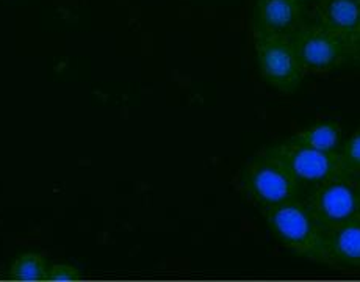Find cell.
<instances>
[{
	"mask_svg": "<svg viewBox=\"0 0 360 282\" xmlns=\"http://www.w3.org/2000/svg\"><path fill=\"white\" fill-rule=\"evenodd\" d=\"M240 182L245 195L263 209L296 201L302 193L301 184L285 165L265 153L245 165Z\"/></svg>",
	"mask_w": 360,
	"mask_h": 282,
	"instance_id": "6da1fadb",
	"label": "cell"
},
{
	"mask_svg": "<svg viewBox=\"0 0 360 282\" xmlns=\"http://www.w3.org/2000/svg\"><path fill=\"white\" fill-rule=\"evenodd\" d=\"M263 215L273 237L297 257L307 259L320 242L321 226L300 199L263 209Z\"/></svg>",
	"mask_w": 360,
	"mask_h": 282,
	"instance_id": "7a4b0ae2",
	"label": "cell"
},
{
	"mask_svg": "<svg viewBox=\"0 0 360 282\" xmlns=\"http://www.w3.org/2000/svg\"><path fill=\"white\" fill-rule=\"evenodd\" d=\"M292 173L301 187L314 188L323 182L345 176L340 150H320L285 140L265 149Z\"/></svg>",
	"mask_w": 360,
	"mask_h": 282,
	"instance_id": "3957f363",
	"label": "cell"
},
{
	"mask_svg": "<svg viewBox=\"0 0 360 282\" xmlns=\"http://www.w3.org/2000/svg\"><path fill=\"white\" fill-rule=\"evenodd\" d=\"M307 207L321 229L337 228L360 215V181L340 176L310 188Z\"/></svg>",
	"mask_w": 360,
	"mask_h": 282,
	"instance_id": "277c9868",
	"label": "cell"
},
{
	"mask_svg": "<svg viewBox=\"0 0 360 282\" xmlns=\"http://www.w3.org/2000/svg\"><path fill=\"white\" fill-rule=\"evenodd\" d=\"M255 55L259 72L269 86L285 94H292L301 86L306 71L296 57L290 37H255Z\"/></svg>",
	"mask_w": 360,
	"mask_h": 282,
	"instance_id": "5b68a950",
	"label": "cell"
},
{
	"mask_svg": "<svg viewBox=\"0 0 360 282\" xmlns=\"http://www.w3.org/2000/svg\"><path fill=\"white\" fill-rule=\"evenodd\" d=\"M290 39L304 71L330 72L351 58L345 41L316 23L311 25L302 24Z\"/></svg>",
	"mask_w": 360,
	"mask_h": 282,
	"instance_id": "8992f818",
	"label": "cell"
},
{
	"mask_svg": "<svg viewBox=\"0 0 360 282\" xmlns=\"http://www.w3.org/2000/svg\"><path fill=\"white\" fill-rule=\"evenodd\" d=\"M307 260L334 270H360V215L337 228L321 229L320 242Z\"/></svg>",
	"mask_w": 360,
	"mask_h": 282,
	"instance_id": "52a82bcc",
	"label": "cell"
},
{
	"mask_svg": "<svg viewBox=\"0 0 360 282\" xmlns=\"http://www.w3.org/2000/svg\"><path fill=\"white\" fill-rule=\"evenodd\" d=\"M302 0H255L254 33L255 37H292L302 25Z\"/></svg>",
	"mask_w": 360,
	"mask_h": 282,
	"instance_id": "ba28073f",
	"label": "cell"
},
{
	"mask_svg": "<svg viewBox=\"0 0 360 282\" xmlns=\"http://www.w3.org/2000/svg\"><path fill=\"white\" fill-rule=\"evenodd\" d=\"M316 24L340 37L352 55L356 30L360 19V0H320Z\"/></svg>",
	"mask_w": 360,
	"mask_h": 282,
	"instance_id": "9c48e42d",
	"label": "cell"
},
{
	"mask_svg": "<svg viewBox=\"0 0 360 282\" xmlns=\"http://www.w3.org/2000/svg\"><path fill=\"white\" fill-rule=\"evenodd\" d=\"M290 141L320 150H338L342 143V127L337 121H321L301 130Z\"/></svg>",
	"mask_w": 360,
	"mask_h": 282,
	"instance_id": "30bf717a",
	"label": "cell"
},
{
	"mask_svg": "<svg viewBox=\"0 0 360 282\" xmlns=\"http://www.w3.org/2000/svg\"><path fill=\"white\" fill-rule=\"evenodd\" d=\"M49 262L44 254L38 251H27L19 254L13 260L10 267V278L13 281H24V282H34V281H46L47 270H49Z\"/></svg>",
	"mask_w": 360,
	"mask_h": 282,
	"instance_id": "8fae6325",
	"label": "cell"
},
{
	"mask_svg": "<svg viewBox=\"0 0 360 282\" xmlns=\"http://www.w3.org/2000/svg\"><path fill=\"white\" fill-rule=\"evenodd\" d=\"M343 174L349 177H360V129L343 144L340 150Z\"/></svg>",
	"mask_w": 360,
	"mask_h": 282,
	"instance_id": "7c38bea8",
	"label": "cell"
},
{
	"mask_svg": "<svg viewBox=\"0 0 360 282\" xmlns=\"http://www.w3.org/2000/svg\"><path fill=\"white\" fill-rule=\"evenodd\" d=\"M80 279V271L77 267L71 264L58 262L49 265V270H47L46 281L51 282H68V281H77Z\"/></svg>",
	"mask_w": 360,
	"mask_h": 282,
	"instance_id": "4fadbf2b",
	"label": "cell"
},
{
	"mask_svg": "<svg viewBox=\"0 0 360 282\" xmlns=\"http://www.w3.org/2000/svg\"><path fill=\"white\" fill-rule=\"evenodd\" d=\"M351 60L354 61L357 66H360V19H359V25L356 30V38H354V46H352V55Z\"/></svg>",
	"mask_w": 360,
	"mask_h": 282,
	"instance_id": "5bb4252c",
	"label": "cell"
},
{
	"mask_svg": "<svg viewBox=\"0 0 360 282\" xmlns=\"http://www.w3.org/2000/svg\"><path fill=\"white\" fill-rule=\"evenodd\" d=\"M302 2H304V0H302ZM314 2H316V0H314Z\"/></svg>",
	"mask_w": 360,
	"mask_h": 282,
	"instance_id": "9a60e30c",
	"label": "cell"
}]
</instances>
